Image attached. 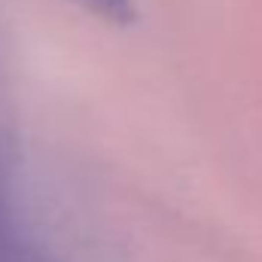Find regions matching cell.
I'll return each mask as SVG.
<instances>
[{
    "label": "cell",
    "instance_id": "cell-1",
    "mask_svg": "<svg viewBox=\"0 0 262 262\" xmlns=\"http://www.w3.org/2000/svg\"><path fill=\"white\" fill-rule=\"evenodd\" d=\"M12 128H9V110L0 85V262H25V247L15 226V207H12Z\"/></svg>",
    "mask_w": 262,
    "mask_h": 262
},
{
    "label": "cell",
    "instance_id": "cell-2",
    "mask_svg": "<svg viewBox=\"0 0 262 262\" xmlns=\"http://www.w3.org/2000/svg\"><path fill=\"white\" fill-rule=\"evenodd\" d=\"M79 3H85L95 15L107 18L110 25H128L131 18H134L131 0H79Z\"/></svg>",
    "mask_w": 262,
    "mask_h": 262
}]
</instances>
